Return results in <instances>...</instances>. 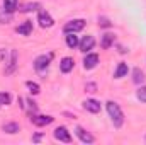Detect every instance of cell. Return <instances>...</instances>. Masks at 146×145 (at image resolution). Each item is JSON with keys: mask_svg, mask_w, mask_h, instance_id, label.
<instances>
[{"mask_svg": "<svg viewBox=\"0 0 146 145\" xmlns=\"http://www.w3.org/2000/svg\"><path fill=\"white\" fill-rule=\"evenodd\" d=\"M106 106H107V113H109V116H110V119H112V123H114V126H115V128H121L122 123H124V114H122V111H121V108H119V104L114 103V101H109Z\"/></svg>", "mask_w": 146, "mask_h": 145, "instance_id": "cell-1", "label": "cell"}, {"mask_svg": "<svg viewBox=\"0 0 146 145\" xmlns=\"http://www.w3.org/2000/svg\"><path fill=\"white\" fill-rule=\"evenodd\" d=\"M51 60H53V53L37 56L36 60H34V68H36L39 73H44L46 70H48V67H49V62H51Z\"/></svg>", "mask_w": 146, "mask_h": 145, "instance_id": "cell-2", "label": "cell"}, {"mask_svg": "<svg viewBox=\"0 0 146 145\" xmlns=\"http://www.w3.org/2000/svg\"><path fill=\"white\" fill-rule=\"evenodd\" d=\"M83 28H85V21H83V19H75V21H70V22L65 24L63 31L68 34V33H78V31H82Z\"/></svg>", "mask_w": 146, "mask_h": 145, "instance_id": "cell-3", "label": "cell"}, {"mask_svg": "<svg viewBox=\"0 0 146 145\" xmlns=\"http://www.w3.org/2000/svg\"><path fill=\"white\" fill-rule=\"evenodd\" d=\"M54 138L60 140V142H65V144H70L72 142V135H70V132L65 126H58L54 130Z\"/></svg>", "mask_w": 146, "mask_h": 145, "instance_id": "cell-4", "label": "cell"}, {"mask_svg": "<svg viewBox=\"0 0 146 145\" xmlns=\"http://www.w3.org/2000/svg\"><path fill=\"white\" fill-rule=\"evenodd\" d=\"M94 44H95V39L94 36H83L82 38V41L78 43V46H80V51H83V53H87V51H90L92 48H94Z\"/></svg>", "mask_w": 146, "mask_h": 145, "instance_id": "cell-5", "label": "cell"}, {"mask_svg": "<svg viewBox=\"0 0 146 145\" xmlns=\"http://www.w3.org/2000/svg\"><path fill=\"white\" fill-rule=\"evenodd\" d=\"M37 21H39L41 28H51V26L54 24L53 17H51V15H49L46 10H41V12H39V17H37Z\"/></svg>", "mask_w": 146, "mask_h": 145, "instance_id": "cell-6", "label": "cell"}, {"mask_svg": "<svg viewBox=\"0 0 146 145\" xmlns=\"http://www.w3.org/2000/svg\"><path fill=\"white\" fill-rule=\"evenodd\" d=\"M75 133H76V137H78L83 144H94V140H95V138H94L88 132H85L82 126H76V128H75Z\"/></svg>", "mask_w": 146, "mask_h": 145, "instance_id": "cell-7", "label": "cell"}, {"mask_svg": "<svg viewBox=\"0 0 146 145\" xmlns=\"http://www.w3.org/2000/svg\"><path fill=\"white\" fill-rule=\"evenodd\" d=\"M31 121L36 126H46L49 123H53V116H46V114H37V116H31Z\"/></svg>", "mask_w": 146, "mask_h": 145, "instance_id": "cell-8", "label": "cell"}, {"mask_svg": "<svg viewBox=\"0 0 146 145\" xmlns=\"http://www.w3.org/2000/svg\"><path fill=\"white\" fill-rule=\"evenodd\" d=\"M97 63H99V56H97L95 53H90V55H87V56L83 58V67H85V70L95 68Z\"/></svg>", "mask_w": 146, "mask_h": 145, "instance_id": "cell-9", "label": "cell"}, {"mask_svg": "<svg viewBox=\"0 0 146 145\" xmlns=\"http://www.w3.org/2000/svg\"><path fill=\"white\" fill-rule=\"evenodd\" d=\"M83 108L87 109L88 113H99L100 111V103L95 101V99H87L83 103Z\"/></svg>", "mask_w": 146, "mask_h": 145, "instance_id": "cell-10", "label": "cell"}, {"mask_svg": "<svg viewBox=\"0 0 146 145\" xmlns=\"http://www.w3.org/2000/svg\"><path fill=\"white\" fill-rule=\"evenodd\" d=\"M73 67H75V62H73V58H70V56H65V58L61 60V65H60V68H61V72H63V73H68L70 70H73Z\"/></svg>", "mask_w": 146, "mask_h": 145, "instance_id": "cell-11", "label": "cell"}, {"mask_svg": "<svg viewBox=\"0 0 146 145\" xmlns=\"http://www.w3.org/2000/svg\"><path fill=\"white\" fill-rule=\"evenodd\" d=\"M31 31H33V22H31V21H26V22H22V24L17 28V33L22 34V36H29Z\"/></svg>", "mask_w": 146, "mask_h": 145, "instance_id": "cell-12", "label": "cell"}, {"mask_svg": "<svg viewBox=\"0 0 146 145\" xmlns=\"http://www.w3.org/2000/svg\"><path fill=\"white\" fill-rule=\"evenodd\" d=\"M19 7V0H3V10L12 14L15 9Z\"/></svg>", "mask_w": 146, "mask_h": 145, "instance_id": "cell-13", "label": "cell"}, {"mask_svg": "<svg viewBox=\"0 0 146 145\" xmlns=\"http://www.w3.org/2000/svg\"><path fill=\"white\" fill-rule=\"evenodd\" d=\"M112 44H114V34H110V33H106V34L102 36V43H100V46H102L104 50H109Z\"/></svg>", "mask_w": 146, "mask_h": 145, "instance_id": "cell-14", "label": "cell"}, {"mask_svg": "<svg viewBox=\"0 0 146 145\" xmlns=\"http://www.w3.org/2000/svg\"><path fill=\"white\" fill-rule=\"evenodd\" d=\"M127 72H129L127 63H119V67H117V70H115V73H114V77H115V79H122Z\"/></svg>", "mask_w": 146, "mask_h": 145, "instance_id": "cell-15", "label": "cell"}, {"mask_svg": "<svg viewBox=\"0 0 146 145\" xmlns=\"http://www.w3.org/2000/svg\"><path fill=\"white\" fill-rule=\"evenodd\" d=\"M15 63H17V53H15V51H12V53H10V63H9V67L5 68V73H12V72H14Z\"/></svg>", "mask_w": 146, "mask_h": 145, "instance_id": "cell-16", "label": "cell"}, {"mask_svg": "<svg viewBox=\"0 0 146 145\" xmlns=\"http://www.w3.org/2000/svg\"><path fill=\"white\" fill-rule=\"evenodd\" d=\"M78 38L75 36V33H68V36H66V44H68V48H76L78 46Z\"/></svg>", "mask_w": 146, "mask_h": 145, "instance_id": "cell-17", "label": "cell"}, {"mask_svg": "<svg viewBox=\"0 0 146 145\" xmlns=\"http://www.w3.org/2000/svg\"><path fill=\"white\" fill-rule=\"evenodd\" d=\"M2 128H3L5 133H17L19 132V125L17 123H5Z\"/></svg>", "mask_w": 146, "mask_h": 145, "instance_id": "cell-18", "label": "cell"}, {"mask_svg": "<svg viewBox=\"0 0 146 145\" xmlns=\"http://www.w3.org/2000/svg\"><path fill=\"white\" fill-rule=\"evenodd\" d=\"M133 80H134L136 84H141V82L145 80V73L141 72L139 68H134V72H133Z\"/></svg>", "mask_w": 146, "mask_h": 145, "instance_id": "cell-19", "label": "cell"}, {"mask_svg": "<svg viewBox=\"0 0 146 145\" xmlns=\"http://www.w3.org/2000/svg\"><path fill=\"white\" fill-rule=\"evenodd\" d=\"M10 101H12V97L9 92H0V106H7V104H10Z\"/></svg>", "mask_w": 146, "mask_h": 145, "instance_id": "cell-20", "label": "cell"}, {"mask_svg": "<svg viewBox=\"0 0 146 145\" xmlns=\"http://www.w3.org/2000/svg\"><path fill=\"white\" fill-rule=\"evenodd\" d=\"M37 9H41V5L39 3H26L22 9H21V12H33V10H37Z\"/></svg>", "mask_w": 146, "mask_h": 145, "instance_id": "cell-21", "label": "cell"}, {"mask_svg": "<svg viewBox=\"0 0 146 145\" xmlns=\"http://www.w3.org/2000/svg\"><path fill=\"white\" fill-rule=\"evenodd\" d=\"M26 85H27V89H29V92H31V94H39V85H37L36 82L27 80V82H26Z\"/></svg>", "mask_w": 146, "mask_h": 145, "instance_id": "cell-22", "label": "cell"}, {"mask_svg": "<svg viewBox=\"0 0 146 145\" xmlns=\"http://www.w3.org/2000/svg\"><path fill=\"white\" fill-rule=\"evenodd\" d=\"M138 99H139L141 103H146V85L138 91Z\"/></svg>", "mask_w": 146, "mask_h": 145, "instance_id": "cell-23", "label": "cell"}, {"mask_svg": "<svg viewBox=\"0 0 146 145\" xmlns=\"http://www.w3.org/2000/svg\"><path fill=\"white\" fill-rule=\"evenodd\" d=\"M99 24H100L102 28H110V21L107 17H100V19H99Z\"/></svg>", "mask_w": 146, "mask_h": 145, "instance_id": "cell-24", "label": "cell"}, {"mask_svg": "<svg viewBox=\"0 0 146 145\" xmlns=\"http://www.w3.org/2000/svg\"><path fill=\"white\" fill-rule=\"evenodd\" d=\"M95 89H97L95 84H87V91H88V92H95Z\"/></svg>", "mask_w": 146, "mask_h": 145, "instance_id": "cell-25", "label": "cell"}, {"mask_svg": "<svg viewBox=\"0 0 146 145\" xmlns=\"http://www.w3.org/2000/svg\"><path fill=\"white\" fill-rule=\"evenodd\" d=\"M41 137H42V135H41V133H37V135H34V138H33V140H34V142H39V140H41Z\"/></svg>", "mask_w": 146, "mask_h": 145, "instance_id": "cell-26", "label": "cell"}]
</instances>
